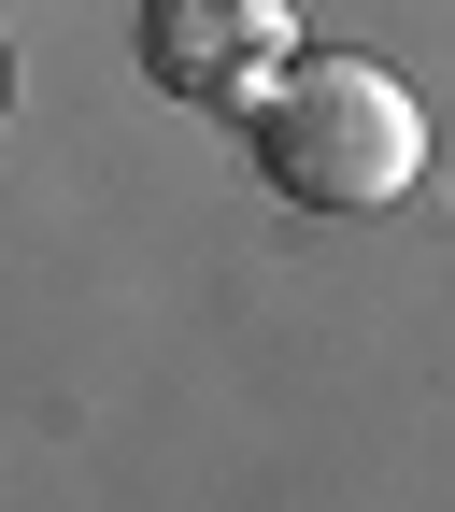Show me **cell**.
I'll list each match as a JSON object with an SVG mask.
<instances>
[{"label": "cell", "mask_w": 455, "mask_h": 512, "mask_svg": "<svg viewBox=\"0 0 455 512\" xmlns=\"http://www.w3.org/2000/svg\"><path fill=\"white\" fill-rule=\"evenodd\" d=\"M285 72V0H143V86L200 100V114H256Z\"/></svg>", "instance_id": "cell-2"}, {"label": "cell", "mask_w": 455, "mask_h": 512, "mask_svg": "<svg viewBox=\"0 0 455 512\" xmlns=\"http://www.w3.org/2000/svg\"><path fill=\"white\" fill-rule=\"evenodd\" d=\"M256 171L299 214H370L427 171V114L384 57H285L256 100Z\"/></svg>", "instance_id": "cell-1"}]
</instances>
